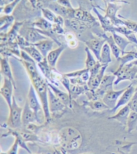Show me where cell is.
I'll use <instances>...</instances> for the list:
<instances>
[{
	"instance_id": "obj_1",
	"label": "cell",
	"mask_w": 137,
	"mask_h": 154,
	"mask_svg": "<svg viewBox=\"0 0 137 154\" xmlns=\"http://www.w3.org/2000/svg\"><path fill=\"white\" fill-rule=\"evenodd\" d=\"M32 85L38 94V97L42 105V107L44 112V116L46 121L50 119V112L49 109L48 101V85L44 79L40 75L38 72L31 76H29Z\"/></svg>"
},
{
	"instance_id": "obj_2",
	"label": "cell",
	"mask_w": 137,
	"mask_h": 154,
	"mask_svg": "<svg viewBox=\"0 0 137 154\" xmlns=\"http://www.w3.org/2000/svg\"><path fill=\"white\" fill-rule=\"evenodd\" d=\"M9 113L7 124L12 129L19 128L22 124V112L23 108L17 103L15 98L13 97V101L10 107H9Z\"/></svg>"
},
{
	"instance_id": "obj_3",
	"label": "cell",
	"mask_w": 137,
	"mask_h": 154,
	"mask_svg": "<svg viewBox=\"0 0 137 154\" xmlns=\"http://www.w3.org/2000/svg\"><path fill=\"white\" fill-rule=\"evenodd\" d=\"M137 73V66H133L131 63L126 64L123 67H118L113 74L116 75V79L114 82V85H117L120 82L129 80L132 82Z\"/></svg>"
},
{
	"instance_id": "obj_4",
	"label": "cell",
	"mask_w": 137,
	"mask_h": 154,
	"mask_svg": "<svg viewBox=\"0 0 137 154\" xmlns=\"http://www.w3.org/2000/svg\"><path fill=\"white\" fill-rule=\"evenodd\" d=\"M26 101L28 103L30 108L33 111L34 113H35L37 122H38L39 124H42V116L44 115V112H43V107H42V106H40V103L38 101V97H37V95L36 94V90L32 84H31L30 86Z\"/></svg>"
},
{
	"instance_id": "obj_5",
	"label": "cell",
	"mask_w": 137,
	"mask_h": 154,
	"mask_svg": "<svg viewBox=\"0 0 137 154\" xmlns=\"http://www.w3.org/2000/svg\"><path fill=\"white\" fill-rule=\"evenodd\" d=\"M20 35L26 39L27 42L32 44H35L42 40L48 39V38L43 35L39 32L38 28L35 27H21L20 31Z\"/></svg>"
},
{
	"instance_id": "obj_6",
	"label": "cell",
	"mask_w": 137,
	"mask_h": 154,
	"mask_svg": "<svg viewBox=\"0 0 137 154\" xmlns=\"http://www.w3.org/2000/svg\"><path fill=\"white\" fill-rule=\"evenodd\" d=\"M122 4L119 3H107V9L105 10V16L111 21L116 27L124 26V20H120L117 16V13L121 8Z\"/></svg>"
},
{
	"instance_id": "obj_7",
	"label": "cell",
	"mask_w": 137,
	"mask_h": 154,
	"mask_svg": "<svg viewBox=\"0 0 137 154\" xmlns=\"http://www.w3.org/2000/svg\"><path fill=\"white\" fill-rule=\"evenodd\" d=\"M95 23H86L84 21L75 20V19H65L64 26L78 35H82L86 31L91 28V25H94Z\"/></svg>"
},
{
	"instance_id": "obj_8",
	"label": "cell",
	"mask_w": 137,
	"mask_h": 154,
	"mask_svg": "<svg viewBox=\"0 0 137 154\" xmlns=\"http://www.w3.org/2000/svg\"><path fill=\"white\" fill-rule=\"evenodd\" d=\"M69 19H75L89 23H97L95 17L93 16L88 11L81 7L71 9Z\"/></svg>"
},
{
	"instance_id": "obj_9",
	"label": "cell",
	"mask_w": 137,
	"mask_h": 154,
	"mask_svg": "<svg viewBox=\"0 0 137 154\" xmlns=\"http://www.w3.org/2000/svg\"><path fill=\"white\" fill-rule=\"evenodd\" d=\"M84 42L85 43L86 47L88 48L89 50L94 54L96 59L99 61L102 49L106 43V40L100 38V37L96 38V37L94 36L91 38L86 40Z\"/></svg>"
},
{
	"instance_id": "obj_10",
	"label": "cell",
	"mask_w": 137,
	"mask_h": 154,
	"mask_svg": "<svg viewBox=\"0 0 137 154\" xmlns=\"http://www.w3.org/2000/svg\"><path fill=\"white\" fill-rule=\"evenodd\" d=\"M15 89L14 85L11 80L8 78H4V84H3L0 93L2 97L4 98L8 107H10L13 101V91Z\"/></svg>"
},
{
	"instance_id": "obj_11",
	"label": "cell",
	"mask_w": 137,
	"mask_h": 154,
	"mask_svg": "<svg viewBox=\"0 0 137 154\" xmlns=\"http://www.w3.org/2000/svg\"><path fill=\"white\" fill-rule=\"evenodd\" d=\"M136 88H135L132 84L127 86L126 90L124 91V93L121 95V96L118 99L116 106L114 107V109H111V113H115L120 107L125 106L126 104L129 103L130 100L134 94L135 93Z\"/></svg>"
},
{
	"instance_id": "obj_12",
	"label": "cell",
	"mask_w": 137,
	"mask_h": 154,
	"mask_svg": "<svg viewBox=\"0 0 137 154\" xmlns=\"http://www.w3.org/2000/svg\"><path fill=\"white\" fill-rule=\"evenodd\" d=\"M48 101L49 109L50 113H58L65 109L66 106L62 101L56 96L50 88H48Z\"/></svg>"
},
{
	"instance_id": "obj_13",
	"label": "cell",
	"mask_w": 137,
	"mask_h": 154,
	"mask_svg": "<svg viewBox=\"0 0 137 154\" xmlns=\"http://www.w3.org/2000/svg\"><path fill=\"white\" fill-rule=\"evenodd\" d=\"M24 22L21 21H15L14 26L11 27V29L7 33H1V41L2 44H5V43H11L14 42L16 39L17 37L19 35L18 33L23 26Z\"/></svg>"
},
{
	"instance_id": "obj_14",
	"label": "cell",
	"mask_w": 137,
	"mask_h": 154,
	"mask_svg": "<svg viewBox=\"0 0 137 154\" xmlns=\"http://www.w3.org/2000/svg\"><path fill=\"white\" fill-rule=\"evenodd\" d=\"M126 88L118 91H114L113 90L108 91L102 97V101L109 107V109H114V107L116 106L118 99L126 90Z\"/></svg>"
},
{
	"instance_id": "obj_15",
	"label": "cell",
	"mask_w": 137,
	"mask_h": 154,
	"mask_svg": "<svg viewBox=\"0 0 137 154\" xmlns=\"http://www.w3.org/2000/svg\"><path fill=\"white\" fill-rule=\"evenodd\" d=\"M107 67H108V65L103 66L97 74L94 76L90 77V79L88 80V83H87V85H88V87L90 90L95 91L96 89L98 88L102 79L104 78V72L106 69H107Z\"/></svg>"
},
{
	"instance_id": "obj_16",
	"label": "cell",
	"mask_w": 137,
	"mask_h": 154,
	"mask_svg": "<svg viewBox=\"0 0 137 154\" xmlns=\"http://www.w3.org/2000/svg\"><path fill=\"white\" fill-rule=\"evenodd\" d=\"M48 85L52 90V91L54 92V94L58 99H60L66 106L72 107V98L69 93H66V92L62 91L60 89H58L54 84H52V83L48 82Z\"/></svg>"
},
{
	"instance_id": "obj_17",
	"label": "cell",
	"mask_w": 137,
	"mask_h": 154,
	"mask_svg": "<svg viewBox=\"0 0 137 154\" xmlns=\"http://www.w3.org/2000/svg\"><path fill=\"white\" fill-rule=\"evenodd\" d=\"M54 41L50 39H46L44 40H42L36 44H33L37 48V49L40 51V53L43 56V57H47L48 54L52 50H53V47H54Z\"/></svg>"
},
{
	"instance_id": "obj_18",
	"label": "cell",
	"mask_w": 137,
	"mask_h": 154,
	"mask_svg": "<svg viewBox=\"0 0 137 154\" xmlns=\"http://www.w3.org/2000/svg\"><path fill=\"white\" fill-rule=\"evenodd\" d=\"M1 73L4 78H8L13 83L15 89H16V85L14 78L13 73L11 72L10 63H9L8 57H3L1 58Z\"/></svg>"
},
{
	"instance_id": "obj_19",
	"label": "cell",
	"mask_w": 137,
	"mask_h": 154,
	"mask_svg": "<svg viewBox=\"0 0 137 154\" xmlns=\"http://www.w3.org/2000/svg\"><path fill=\"white\" fill-rule=\"evenodd\" d=\"M93 11H94V13L96 14L98 17V19L99 20L100 22L101 26L102 29L104 30V32H110V33H114L115 27L113 23L111 22V21L108 19V17L105 16H103L100 14V13L98 11L97 8L95 7H93Z\"/></svg>"
},
{
	"instance_id": "obj_20",
	"label": "cell",
	"mask_w": 137,
	"mask_h": 154,
	"mask_svg": "<svg viewBox=\"0 0 137 154\" xmlns=\"http://www.w3.org/2000/svg\"><path fill=\"white\" fill-rule=\"evenodd\" d=\"M65 50H66V46L62 44V45L58 46V47L55 49V50H52L48 54L47 57L48 62L52 68H56V66L57 61L59 59V57L61 55Z\"/></svg>"
},
{
	"instance_id": "obj_21",
	"label": "cell",
	"mask_w": 137,
	"mask_h": 154,
	"mask_svg": "<svg viewBox=\"0 0 137 154\" xmlns=\"http://www.w3.org/2000/svg\"><path fill=\"white\" fill-rule=\"evenodd\" d=\"M98 35V37H100V38H103L106 40V42L108 43V44L109 45V46H110V48L111 49V51L112 53H113L114 57L116 58V60H118V58L120 57L121 51L119 49V48L118 47L116 42H115L113 35H108L106 33H99Z\"/></svg>"
},
{
	"instance_id": "obj_22",
	"label": "cell",
	"mask_w": 137,
	"mask_h": 154,
	"mask_svg": "<svg viewBox=\"0 0 137 154\" xmlns=\"http://www.w3.org/2000/svg\"><path fill=\"white\" fill-rule=\"evenodd\" d=\"M35 121L37 122L35 113L30 108L28 103L26 101L22 112V124L24 125H28Z\"/></svg>"
},
{
	"instance_id": "obj_23",
	"label": "cell",
	"mask_w": 137,
	"mask_h": 154,
	"mask_svg": "<svg viewBox=\"0 0 137 154\" xmlns=\"http://www.w3.org/2000/svg\"><path fill=\"white\" fill-rule=\"evenodd\" d=\"M21 50L26 51L37 63L41 62V61H43V60L45 58L43 57L42 54L40 53V51L33 44L29 46H26V47L21 48Z\"/></svg>"
},
{
	"instance_id": "obj_24",
	"label": "cell",
	"mask_w": 137,
	"mask_h": 154,
	"mask_svg": "<svg viewBox=\"0 0 137 154\" xmlns=\"http://www.w3.org/2000/svg\"><path fill=\"white\" fill-rule=\"evenodd\" d=\"M130 112H131V110L126 105V106H124L122 109H120L117 113L110 117V119L116 120V121L120 122L123 125H126L127 124L128 118H129Z\"/></svg>"
},
{
	"instance_id": "obj_25",
	"label": "cell",
	"mask_w": 137,
	"mask_h": 154,
	"mask_svg": "<svg viewBox=\"0 0 137 154\" xmlns=\"http://www.w3.org/2000/svg\"><path fill=\"white\" fill-rule=\"evenodd\" d=\"M15 19L11 15H4L0 18V30L2 33H7L8 29L14 26Z\"/></svg>"
},
{
	"instance_id": "obj_26",
	"label": "cell",
	"mask_w": 137,
	"mask_h": 154,
	"mask_svg": "<svg viewBox=\"0 0 137 154\" xmlns=\"http://www.w3.org/2000/svg\"><path fill=\"white\" fill-rule=\"evenodd\" d=\"M111 49L110 46L108 44V43L106 42L102 47L100 57L99 61L101 63L102 65L105 66V65H108L110 62H112L111 58Z\"/></svg>"
},
{
	"instance_id": "obj_27",
	"label": "cell",
	"mask_w": 137,
	"mask_h": 154,
	"mask_svg": "<svg viewBox=\"0 0 137 154\" xmlns=\"http://www.w3.org/2000/svg\"><path fill=\"white\" fill-rule=\"evenodd\" d=\"M65 76L68 77V78H80L84 82L88 83L90 79V70L87 68L84 69H81L76 72L67 73L64 74Z\"/></svg>"
},
{
	"instance_id": "obj_28",
	"label": "cell",
	"mask_w": 137,
	"mask_h": 154,
	"mask_svg": "<svg viewBox=\"0 0 137 154\" xmlns=\"http://www.w3.org/2000/svg\"><path fill=\"white\" fill-rule=\"evenodd\" d=\"M112 34H113L114 39L115 42H116V45H118V47L119 48L121 51V54L123 55L124 54V52H125L126 47L130 44H131V42H130L127 38H124V37L118 34V33L114 32L112 33Z\"/></svg>"
},
{
	"instance_id": "obj_29",
	"label": "cell",
	"mask_w": 137,
	"mask_h": 154,
	"mask_svg": "<svg viewBox=\"0 0 137 154\" xmlns=\"http://www.w3.org/2000/svg\"><path fill=\"white\" fill-rule=\"evenodd\" d=\"M32 25L33 27L40 30L48 32V31H51L52 29L53 23L46 20L44 17H40L39 19L34 21Z\"/></svg>"
},
{
	"instance_id": "obj_30",
	"label": "cell",
	"mask_w": 137,
	"mask_h": 154,
	"mask_svg": "<svg viewBox=\"0 0 137 154\" xmlns=\"http://www.w3.org/2000/svg\"><path fill=\"white\" fill-rule=\"evenodd\" d=\"M89 90L88 85H74L71 84L70 95L72 99H75L78 97L80 95L86 93Z\"/></svg>"
},
{
	"instance_id": "obj_31",
	"label": "cell",
	"mask_w": 137,
	"mask_h": 154,
	"mask_svg": "<svg viewBox=\"0 0 137 154\" xmlns=\"http://www.w3.org/2000/svg\"><path fill=\"white\" fill-rule=\"evenodd\" d=\"M38 66L39 67L40 70L42 71V72L43 74V75H44L46 78L49 79V81L51 82L52 71H53V69H55V68H52V67L49 66V65L48 62L46 57L44 58V59H43V61H42L41 62L38 63Z\"/></svg>"
},
{
	"instance_id": "obj_32",
	"label": "cell",
	"mask_w": 137,
	"mask_h": 154,
	"mask_svg": "<svg viewBox=\"0 0 137 154\" xmlns=\"http://www.w3.org/2000/svg\"><path fill=\"white\" fill-rule=\"evenodd\" d=\"M128 132L131 133L134 130L137 131V113L135 112H130L127 121Z\"/></svg>"
},
{
	"instance_id": "obj_33",
	"label": "cell",
	"mask_w": 137,
	"mask_h": 154,
	"mask_svg": "<svg viewBox=\"0 0 137 154\" xmlns=\"http://www.w3.org/2000/svg\"><path fill=\"white\" fill-rule=\"evenodd\" d=\"M85 51L86 53V60L85 61L86 68L90 70L91 69L92 67H94L95 66V65L97 63L98 61H96L94 57H93L92 54H91V51L89 50L88 48L86 47Z\"/></svg>"
},
{
	"instance_id": "obj_34",
	"label": "cell",
	"mask_w": 137,
	"mask_h": 154,
	"mask_svg": "<svg viewBox=\"0 0 137 154\" xmlns=\"http://www.w3.org/2000/svg\"><path fill=\"white\" fill-rule=\"evenodd\" d=\"M88 105L92 109L96 111H102L109 109V107L102 101H101L99 100H92L88 102Z\"/></svg>"
},
{
	"instance_id": "obj_35",
	"label": "cell",
	"mask_w": 137,
	"mask_h": 154,
	"mask_svg": "<svg viewBox=\"0 0 137 154\" xmlns=\"http://www.w3.org/2000/svg\"><path fill=\"white\" fill-rule=\"evenodd\" d=\"M21 1V0H14L10 4L5 5L4 8L1 9V14L4 13L5 15H11L14 10L15 8L16 7L18 4Z\"/></svg>"
},
{
	"instance_id": "obj_36",
	"label": "cell",
	"mask_w": 137,
	"mask_h": 154,
	"mask_svg": "<svg viewBox=\"0 0 137 154\" xmlns=\"http://www.w3.org/2000/svg\"><path fill=\"white\" fill-rule=\"evenodd\" d=\"M127 106L129 107V108L132 112H135L137 113V87L136 88V91L134 94L131 100H130Z\"/></svg>"
},
{
	"instance_id": "obj_37",
	"label": "cell",
	"mask_w": 137,
	"mask_h": 154,
	"mask_svg": "<svg viewBox=\"0 0 137 154\" xmlns=\"http://www.w3.org/2000/svg\"><path fill=\"white\" fill-rule=\"evenodd\" d=\"M52 32L56 35H64L66 32H65L63 26H61L60 24L53 23L52 26Z\"/></svg>"
},
{
	"instance_id": "obj_38",
	"label": "cell",
	"mask_w": 137,
	"mask_h": 154,
	"mask_svg": "<svg viewBox=\"0 0 137 154\" xmlns=\"http://www.w3.org/2000/svg\"><path fill=\"white\" fill-rule=\"evenodd\" d=\"M60 83H62V84L64 86V88L66 89V90L68 91V93H70V87H71V82H70V79L68 78V77L65 76L64 74L62 77V78L60 80Z\"/></svg>"
},
{
	"instance_id": "obj_39",
	"label": "cell",
	"mask_w": 137,
	"mask_h": 154,
	"mask_svg": "<svg viewBox=\"0 0 137 154\" xmlns=\"http://www.w3.org/2000/svg\"><path fill=\"white\" fill-rule=\"evenodd\" d=\"M52 1L58 3V4L64 6V7L68 8H73L70 2V0H52Z\"/></svg>"
},
{
	"instance_id": "obj_40",
	"label": "cell",
	"mask_w": 137,
	"mask_h": 154,
	"mask_svg": "<svg viewBox=\"0 0 137 154\" xmlns=\"http://www.w3.org/2000/svg\"><path fill=\"white\" fill-rule=\"evenodd\" d=\"M19 144H20V141H19V140H18V138L16 137L15 138V142H14V145L12 146L10 152H9V153L10 154H17V150H18V145Z\"/></svg>"
},
{
	"instance_id": "obj_41",
	"label": "cell",
	"mask_w": 137,
	"mask_h": 154,
	"mask_svg": "<svg viewBox=\"0 0 137 154\" xmlns=\"http://www.w3.org/2000/svg\"><path fill=\"white\" fill-rule=\"evenodd\" d=\"M66 44L68 46V47L72 48V49H74L77 48L78 45V41L77 38H75L74 39H72L70 41L66 42Z\"/></svg>"
},
{
	"instance_id": "obj_42",
	"label": "cell",
	"mask_w": 137,
	"mask_h": 154,
	"mask_svg": "<svg viewBox=\"0 0 137 154\" xmlns=\"http://www.w3.org/2000/svg\"><path fill=\"white\" fill-rule=\"evenodd\" d=\"M107 3H119L122 4H129V2L126 1V0H104Z\"/></svg>"
},
{
	"instance_id": "obj_43",
	"label": "cell",
	"mask_w": 137,
	"mask_h": 154,
	"mask_svg": "<svg viewBox=\"0 0 137 154\" xmlns=\"http://www.w3.org/2000/svg\"><path fill=\"white\" fill-rule=\"evenodd\" d=\"M30 4L32 5L33 8H36L38 7V0H28Z\"/></svg>"
},
{
	"instance_id": "obj_44",
	"label": "cell",
	"mask_w": 137,
	"mask_h": 154,
	"mask_svg": "<svg viewBox=\"0 0 137 154\" xmlns=\"http://www.w3.org/2000/svg\"><path fill=\"white\" fill-rule=\"evenodd\" d=\"M131 63L133 66H137V59L136 60H134V61H132V62H130Z\"/></svg>"
},
{
	"instance_id": "obj_45",
	"label": "cell",
	"mask_w": 137,
	"mask_h": 154,
	"mask_svg": "<svg viewBox=\"0 0 137 154\" xmlns=\"http://www.w3.org/2000/svg\"><path fill=\"white\" fill-rule=\"evenodd\" d=\"M5 1H6V2H7V4H10V3L14 2V0H5Z\"/></svg>"
}]
</instances>
